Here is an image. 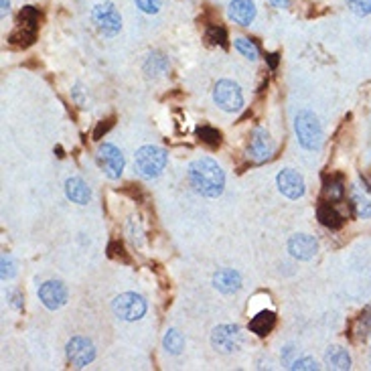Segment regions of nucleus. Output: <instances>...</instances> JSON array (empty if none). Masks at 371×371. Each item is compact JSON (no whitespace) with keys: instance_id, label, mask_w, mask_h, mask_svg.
Segmentation results:
<instances>
[{"instance_id":"19","label":"nucleus","mask_w":371,"mask_h":371,"mask_svg":"<svg viewBox=\"0 0 371 371\" xmlns=\"http://www.w3.org/2000/svg\"><path fill=\"white\" fill-rule=\"evenodd\" d=\"M317 217H319V221H321L324 227H329V229H341V227L345 226V217L337 211L335 203L324 201V199L321 201V205L317 207Z\"/></svg>"},{"instance_id":"35","label":"nucleus","mask_w":371,"mask_h":371,"mask_svg":"<svg viewBox=\"0 0 371 371\" xmlns=\"http://www.w3.org/2000/svg\"><path fill=\"white\" fill-rule=\"evenodd\" d=\"M2 2V16H6L11 13V0H0Z\"/></svg>"},{"instance_id":"23","label":"nucleus","mask_w":371,"mask_h":371,"mask_svg":"<svg viewBox=\"0 0 371 371\" xmlns=\"http://www.w3.org/2000/svg\"><path fill=\"white\" fill-rule=\"evenodd\" d=\"M357 341H365L371 335V307L363 308L361 315L357 317L355 327H353Z\"/></svg>"},{"instance_id":"33","label":"nucleus","mask_w":371,"mask_h":371,"mask_svg":"<svg viewBox=\"0 0 371 371\" xmlns=\"http://www.w3.org/2000/svg\"><path fill=\"white\" fill-rule=\"evenodd\" d=\"M270 4L276 6V8H288L291 0H270Z\"/></svg>"},{"instance_id":"22","label":"nucleus","mask_w":371,"mask_h":371,"mask_svg":"<svg viewBox=\"0 0 371 371\" xmlns=\"http://www.w3.org/2000/svg\"><path fill=\"white\" fill-rule=\"evenodd\" d=\"M345 197V183H343V177L337 175V177H324V185H323V199L324 201H331V203H337Z\"/></svg>"},{"instance_id":"6","label":"nucleus","mask_w":371,"mask_h":371,"mask_svg":"<svg viewBox=\"0 0 371 371\" xmlns=\"http://www.w3.org/2000/svg\"><path fill=\"white\" fill-rule=\"evenodd\" d=\"M213 102L224 112H240L243 108L242 87L231 80H219L213 87Z\"/></svg>"},{"instance_id":"3","label":"nucleus","mask_w":371,"mask_h":371,"mask_svg":"<svg viewBox=\"0 0 371 371\" xmlns=\"http://www.w3.org/2000/svg\"><path fill=\"white\" fill-rule=\"evenodd\" d=\"M166 161H169V154L162 148L148 145L138 148L134 159V169L142 178H157L164 171Z\"/></svg>"},{"instance_id":"34","label":"nucleus","mask_w":371,"mask_h":371,"mask_svg":"<svg viewBox=\"0 0 371 371\" xmlns=\"http://www.w3.org/2000/svg\"><path fill=\"white\" fill-rule=\"evenodd\" d=\"M266 59H268V63H270V69H276V65H278V53L266 55Z\"/></svg>"},{"instance_id":"8","label":"nucleus","mask_w":371,"mask_h":371,"mask_svg":"<svg viewBox=\"0 0 371 371\" xmlns=\"http://www.w3.org/2000/svg\"><path fill=\"white\" fill-rule=\"evenodd\" d=\"M92 20H94L97 31L102 32L104 37H114L122 29V16H120L118 8L114 6L112 2L97 4L96 8L92 11Z\"/></svg>"},{"instance_id":"30","label":"nucleus","mask_w":371,"mask_h":371,"mask_svg":"<svg viewBox=\"0 0 371 371\" xmlns=\"http://www.w3.org/2000/svg\"><path fill=\"white\" fill-rule=\"evenodd\" d=\"M145 15H157L161 11V0H134Z\"/></svg>"},{"instance_id":"21","label":"nucleus","mask_w":371,"mask_h":371,"mask_svg":"<svg viewBox=\"0 0 371 371\" xmlns=\"http://www.w3.org/2000/svg\"><path fill=\"white\" fill-rule=\"evenodd\" d=\"M324 363L331 370H351V357L347 353V349H343V347H329L324 353Z\"/></svg>"},{"instance_id":"9","label":"nucleus","mask_w":371,"mask_h":371,"mask_svg":"<svg viewBox=\"0 0 371 371\" xmlns=\"http://www.w3.org/2000/svg\"><path fill=\"white\" fill-rule=\"evenodd\" d=\"M213 349L221 353H233L243 345V333L238 324H219L211 333Z\"/></svg>"},{"instance_id":"20","label":"nucleus","mask_w":371,"mask_h":371,"mask_svg":"<svg viewBox=\"0 0 371 371\" xmlns=\"http://www.w3.org/2000/svg\"><path fill=\"white\" fill-rule=\"evenodd\" d=\"M276 327V312L274 310H260L258 315L250 321V331L256 333L258 337H266L272 333Z\"/></svg>"},{"instance_id":"16","label":"nucleus","mask_w":371,"mask_h":371,"mask_svg":"<svg viewBox=\"0 0 371 371\" xmlns=\"http://www.w3.org/2000/svg\"><path fill=\"white\" fill-rule=\"evenodd\" d=\"M229 18L236 25L248 27L256 18V4L254 0H231L229 2Z\"/></svg>"},{"instance_id":"27","label":"nucleus","mask_w":371,"mask_h":371,"mask_svg":"<svg viewBox=\"0 0 371 371\" xmlns=\"http://www.w3.org/2000/svg\"><path fill=\"white\" fill-rule=\"evenodd\" d=\"M233 45H236V49L242 53L245 59H250V61H256V59H258V47H256L250 39H243V37L242 39H236Z\"/></svg>"},{"instance_id":"25","label":"nucleus","mask_w":371,"mask_h":371,"mask_svg":"<svg viewBox=\"0 0 371 371\" xmlns=\"http://www.w3.org/2000/svg\"><path fill=\"white\" fill-rule=\"evenodd\" d=\"M197 136L201 138V142H205L211 148H217V146L221 145V132L211 128V126H199L197 128Z\"/></svg>"},{"instance_id":"13","label":"nucleus","mask_w":371,"mask_h":371,"mask_svg":"<svg viewBox=\"0 0 371 371\" xmlns=\"http://www.w3.org/2000/svg\"><path fill=\"white\" fill-rule=\"evenodd\" d=\"M349 199H351V205H353V211H355L357 217H361V219H370L371 187L363 181V178H357L355 183L351 185V189H349Z\"/></svg>"},{"instance_id":"11","label":"nucleus","mask_w":371,"mask_h":371,"mask_svg":"<svg viewBox=\"0 0 371 371\" xmlns=\"http://www.w3.org/2000/svg\"><path fill=\"white\" fill-rule=\"evenodd\" d=\"M274 154V142L270 138V132L266 128H256L252 132L250 146H248V157L254 162H266Z\"/></svg>"},{"instance_id":"15","label":"nucleus","mask_w":371,"mask_h":371,"mask_svg":"<svg viewBox=\"0 0 371 371\" xmlns=\"http://www.w3.org/2000/svg\"><path fill=\"white\" fill-rule=\"evenodd\" d=\"M288 252H291L292 258L307 262V260L315 258V254L319 252V243H317V240L312 236L296 233V236H292L291 242H288Z\"/></svg>"},{"instance_id":"7","label":"nucleus","mask_w":371,"mask_h":371,"mask_svg":"<svg viewBox=\"0 0 371 371\" xmlns=\"http://www.w3.org/2000/svg\"><path fill=\"white\" fill-rule=\"evenodd\" d=\"M96 162L97 166L104 171V175L108 178H120L122 177V171H124V154L118 146L110 145V142H104V145L97 146L96 150Z\"/></svg>"},{"instance_id":"10","label":"nucleus","mask_w":371,"mask_h":371,"mask_svg":"<svg viewBox=\"0 0 371 371\" xmlns=\"http://www.w3.org/2000/svg\"><path fill=\"white\" fill-rule=\"evenodd\" d=\"M67 359L73 367H85L96 359V347L94 343L85 337H73L67 343Z\"/></svg>"},{"instance_id":"24","label":"nucleus","mask_w":371,"mask_h":371,"mask_svg":"<svg viewBox=\"0 0 371 371\" xmlns=\"http://www.w3.org/2000/svg\"><path fill=\"white\" fill-rule=\"evenodd\" d=\"M162 345H164V349L171 355H178L183 351V347H185V339H183V335L178 333L177 329H169L164 339H162Z\"/></svg>"},{"instance_id":"18","label":"nucleus","mask_w":371,"mask_h":371,"mask_svg":"<svg viewBox=\"0 0 371 371\" xmlns=\"http://www.w3.org/2000/svg\"><path fill=\"white\" fill-rule=\"evenodd\" d=\"M65 195L69 201H73L78 205H87L92 201V189L80 177H71L65 181Z\"/></svg>"},{"instance_id":"1","label":"nucleus","mask_w":371,"mask_h":371,"mask_svg":"<svg viewBox=\"0 0 371 371\" xmlns=\"http://www.w3.org/2000/svg\"><path fill=\"white\" fill-rule=\"evenodd\" d=\"M189 183L203 197L215 199L226 189V173L213 159H197L189 164Z\"/></svg>"},{"instance_id":"14","label":"nucleus","mask_w":371,"mask_h":371,"mask_svg":"<svg viewBox=\"0 0 371 371\" xmlns=\"http://www.w3.org/2000/svg\"><path fill=\"white\" fill-rule=\"evenodd\" d=\"M39 300L49 308V310H57L67 303V288L63 282L59 280H47L39 286Z\"/></svg>"},{"instance_id":"17","label":"nucleus","mask_w":371,"mask_h":371,"mask_svg":"<svg viewBox=\"0 0 371 371\" xmlns=\"http://www.w3.org/2000/svg\"><path fill=\"white\" fill-rule=\"evenodd\" d=\"M213 286L221 294H236L242 288V276L231 268H224L213 276Z\"/></svg>"},{"instance_id":"29","label":"nucleus","mask_w":371,"mask_h":371,"mask_svg":"<svg viewBox=\"0 0 371 371\" xmlns=\"http://www.w3.org/2000/svg\"><path fill=\"white\" fill-rule=\"evenodd\" d=\"M291 370H298V371H317L319 370V365H317V361L312 359V357H300V359H296V361H292L291 365H288Z\"/></svg>"},{"instance_id":"31","label":"nucleus","mask_w":371,"mask_h":371,"mask_svg":"<svg viewBox=\"0 0 371 371\" xmlns=\"http://www.w3.org/2000/svg\"><path fill=\"white\" fill-rule=\"evenodd\" d=\"M0 264H2V280H11V278L16 274L15 260H13V256L4 254L2 260H0Z\"/></svg>"},{"instance_id":"12","label":"nucleus","mask_w":371,"mask_h":371,"mask_svg":"<svg viewBox=\"0 0 371 371\" xmlns=\"http://www.w3.org/2000/svg\"><path fill=\"white\" fill-rule=\"evenodd\" d=\"M276 185H278V191L284 197H288V199H300L305 195V191H307L305 178L294 169L280 171L278 177H276Z\"/></svg>"},{"instance_id":"32","label":"nucleus","mask_w":371,"mask_h":371,"mask_svg":"<svg viewBox=\"0 0 371 371\" xmlns=\"http://www.w3.org/2000/svg\"><path fill=\"white\" fill-rule=\"evenodd\" d=\"M114 126V118H106V120H102L99 124L96 126V130H94V140H99L108 130L112 128Z\"/></svg>"},{"instance_id":"28","label":"nucleus","mask_w":371,"mask_h":371,"mask_svg":"<svg viewBox=\"0 0 371 371\" xmlns=\"http://www.w3.org/2000/svg\"><path fill=\"white\" fill-rule=\"evenodd\" d=\"M349 11L357 16L371 15V0H345Z\"/></svg>"},{"instance_id":"4","label":"nucleus","mask_w":371,"mask_h":371,"mask_svg":"<svg viewBox=\"0 0 371 371\" xmlns=\"http://www.w3.org/2000/svg\"><path fill=\"white\" fill-rule=\"evenodd\" d=\"M39 11L35 6H25L20 13H18V20H16V27L13 35H11V45L15 47H29L35 43L37 39V31H39Z\"/></svg>"},{"instance_id":"2","label":"nucleus","mask_w":371,"mask_h":371,"mask_svg":"<svg viewBox=\"0 0 371 371\" xmlns=\"http://www.w3.org/2000/svg\"><path fill=\"white\" fill-rule=\"evenodd\" d=\"M294 132L298 145L305 150H321L323 146V126L310 110H300L294 116Z\"/></svg>"},{"instance_id":"5","label":"nucleus","mask_w":371,"mask_h":371,"mask_svg":"<svg viewBox=\"0 0 371 371\" xmlns=\"http://www.w3.org/2000/svg\"><path fill=\"white\" fill-rule=\"evenodd\" d=\"M114 315L122 321H140L146 315V300L145 296L136 294V292H124L120 296H116L112 303Z\"/></svg>"},{"instance_id":"26","label":"nucleus","mask_w":371,"mask_h":371,"mask_svg":"<svg viewBox=\"0 0 371 371\" xmlns=\"http://www.w3.org/2000/svg\"><path fill=\"white\" fill-rule=\"evenodd\" d=\"M205 39L209 41L211 45H219V47H227V31L219 25H211L207 32H205Z\"/></svg>"}]
</instances>
